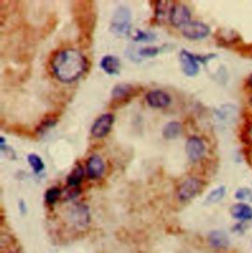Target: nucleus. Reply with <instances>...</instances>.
I'll use <instances>...</instances> for the list:
<instances>
[{
	"instance_id": "nucleus-1",
	"label": "nucleus",
	"mask_w": 252,
	"mask_h": 253,
	"mask_svg": "<svg viewBox=\"0 0 252 253\" xmlns=\"http://www.w3.org/2000/svg\"><path fill=\"white\" fill-rule=\"evenodd\" d=\"M87 65L86 57L75 49L59 52L52 63L55 77L62 83H72L79 79L86 71Z\"/></svg>"
},
{
	"instance_id": "nucleus-2",
	"label": "nucleus",
	"mask_w": 252,
	"mask_h": 253,
	"mask_svg": "<svg viewBox=\"0 0 252 253\" xmlns=\"http://www.w3.org/2000/svg\"><path fill=\"white\" fill-rule=\"evenodd\" d=\"M132 14L129 8L119 6L113 13L110 20V31L117 36H128L131 29Z\"/></svg>"
},
{
	"instance_id": "nucleus-3",
	"label": "nucleus",
	"mask_w": 252,
	"mask_h": 253,
	"mask_svg": "<svg viewBox=\"0 0 252 253\" xmlns=\"http://www.w3.org/2000/svg\"><path fill=\"white\" fill-rule=\"evenodd\" d=\"M90 211L84 204L74 205L69 212V220L77 229H85L90 223Z\"/></svg>"
},
{
	"instance_id": "nucleus-4",
	"label": "nucleus",
	"mask_w": 252,
	"mask_h": 253,
	"mask_svg": "<svg viewBox=\"0 0 252 253\" xmlns=\"http://www.w3.org/2000/svg\"><path fill=\"white\" fill-rule=\"evenodd\" d=\"M114 122V116L111 113H105L101 115L93 124L91 133L96 138H103L108 134L112 124Z\"/></svg>"
},
{
	"instance_id": "nucleus-5",
	"label": "nucleus",
	"mask_w": 252,
	"mask_h": 253,
	"mask_svg": "<svg viewBox=\"0 0 252 253\" xmlns=\"http://www.w3.org/2000/svg\"><path fill=\"white\" fill-rule=\"evenodd\" d=\"M210 34V28L208 25L199 22V21H192L189 22L183 29H182V35L192 40L202 39L208 36Z\"/></svg>"
},
{
	"instance_id": "nucleus-6",
	"label": "nucleus",
	"mask_w": 252,
	"mask_h": 253,
	"mask_svg": "<svg viewBox=\"0 0 252 253\" xmlns=\"http://www.w3.org/2000/svg\"><path fill=\"white\" fill-rule=\"evenodd\" d=\"M202 182L195 178L187 179L181 183L178 190V197L180 201H187L192 199L201 190Z\"/></svg>"
},
{
	"instance_id": "nucleus-7",
	"label": "nucleus",
	"mask_w": 252,
	"mask_h": 253,
	"mask_svg": "<svg viewBox=\"0 0 252 253\" xmlns=\"http://www.w3.org/2000/svg\"><path fill=\"white\" fill-rule=\"evenodd\" d=\"M191 13L188 7L183 4L175 5L170 12V21L171 24L176 28L185 27L190 21Z\"/></svg>"
},
{
	"instance_id": "nucleus-8",
	"label": "nucleus",
	"mask_w": 252,
	"mask_h": 253,
	"mask_svg": "<svg viewBox=\"0 0 252 253\" xmlns=\"http://www.w3.org/2000/svg\"><path fill=\"white\" fill-rule=\"evenodd\" d=\"M180 65L183 73L188 77H194L199 72V63L195 55L188 53L185 50L180 52Z\"/></svg>"
},
{
	"instance_id": "nucleus-9",
	"label": "nucleus",
	"mask_w": 252,
	"mask_h": 253,
	"mask_svg": "<svg viewBox=\"0 0 252 253\" xmlns=\"http://www.w3.org/2000/svg\"><path fill=\"white\" fill-rule=\"evenodd\" d=\"M185 151L190 161L197 162L204 156L206 147L204 142L199 137L192 136L186 142Z\"/></svg>"
},
{
	"instance_id": "nucleus-10",
	"label": "nucleus",
	"mask_w": 252,
	"mask_h": 253,
	"mask_svg": "<svg viewBox=\"0 0 252 253\" xmlns=\"http://www.w3.org/2000/svg\"><path fill=\"white\" fill-rule=\"evenodd\" d=\"M106 170L105 163L99 155H93L87 162V174L91 180H99Z\"/></svg>"
},
{
	"instance_id": "nucleus-11",
	"label": "nucleus",
	"mask_w": 252,
	"mask_h": 253,
	"mask_svg": "<svg viewBox=\"0 0 252 253\" xmlns=\"http://www.w3.org/2000/svg\"><path fill=\"white\" fill-rule=\"evenodd\" d=\"M146 101L148 105L155 108H162L169 106L172 102V99L169 94H166L161 90H154L147 94Z\"/></svg>"
},
{
	"instance_id": "nucleus-12",
	"label": "nucleus",
	"mask_w": 252,
	"mask_h": 253,
	"mask_svg": "<svg viewBox=\"0 0 252 253\" xmlns=\"http://www.w3.org/2000/svg\"><path fill=\"white\" fill-rule=\"evenodd\" d=\"M135 88L130 84H118L112 90V98L116 102H125L133 96Z\"/></svg>"
},
{
	"instance_id": "nucleus-13",
	"label": "nucleus",
	"mask_w": 252,
	"mask_h": 253,
	"mask_svg": "<svg viewBox=\"0 0 252 253\" xmlns=\"http://www.w3.org/2000/svg\"><path fill=\"white\" fill-rule=\"evenodd\" d=\"M101 68L108 75H117L120 71V60L114 55H105L101 60Z\"/></svg>"
},
{
	"instance_id": "nucleus-14",
	"label": "nucleus",
	"mask_w": 252,
	"mask_h": 253,
	"mask_svg": "<svg viewBox=\"0 0 252 253\" xmlns=\"http://www.w3.org/2000/svg\"><path fill=\"white\" fill-rule=\"evenodd\" d=\"M232 216L239 221H248L252 219V208L244 203H237L231 208Z\"/></svg>"
},
{
	"instance_id": "nucleus-15",
	"label": "nucleus",
	"mask_w": 252,
	"mask_h": 253,
	"mask_svg": "<svg viewBox=\"0 0 252 253\" xmlns=\"http://www.w3.org/2000/svg\"><path fill=\"white\" fill-rule=\"evenodd\" d=\"M209 242L217 249H224L230 245V238L223 231H214L209 235Z\"/></svg>"
},
{
	"instance_id": "nucleus-16",
	"label": "nucleus",
	"mask_w": 252,
	"mask_h": 253,
	"mask_svg": "<svg viewBox=\"0 0 252 253\" xmlns=\"http://www.w3.org/2000/svg\"><path fill=\"white\" fill-rule=\"evenodd\" d=\"M182 126L178 121H171L164 125L162 129V136L166 140H174L177 139L181 133Z\"/></svg>"
},
{
	"instance_id": "nucleus-17",
	"label": "nucleus",
	"mask_w": 252,
	"mask_h": 253,
	"mask_svg": "<svg viewBox=\"0 0 252 253\" xmlns=\"http://www.w3.org/2000/svg\"><path fill=\"white\" fill-rule=\"evenodd\" d=\"M217 38L221 43H223L224 45L227 44H234L236 43L240 39V36H238V34L236 32H234V30L231 29H222L217 33Z\"/></svg>"
},
{
	"instance_id": "nucleus-18",
	"label": "nucleus",
	"mask_w": 252,
	"mask_h": 253,
	"mask_svg": "<svg viewBox=\"0 0 252 253\" xmlns=\"http://www.w3.org/2000/svg\"><path fill=\"white\" fill-rule=\"evenodd\" d=\"M83 178H84V170L80 164H78L77 166H75L74 170L67 177L66 181H67L68 186L76 188L77 186H79L81 184Z\"/></svg>"
},
{
	"instance_id": "nucleus-19",
	"label": "nucleus",
	"mask_w": 252,
	"mask_h": 253,
	"mask_svg": "<svg viewBox=\"0 0 252 253\" xmlns=\"http://www.w3.org/2000/svg\"><path fill=\"white\" fill-rule=\"evenodd\" d=\"M28 163L31 165L32 170L34 171L35 174H40L44 171L45 163L43 160H41V158L36 154H30L28 156Z\"/></svg>"
},
{
	"instance_id": "nucleus-20",
	"label": "nucleus",
	"mask_w": 252,
	"mask_h": 253,
	"mask_svg": "<svg viewBox=\"0 0 252 253\" xmlns=\"http://www.w3.org/2000/svg\"><path fill=\"white\" fill-rule=\"evenodd\" d=\"M226 195V187L219 186L216 189L210 192L206 198V203L208 204H215L220 202Z\"/></svg>"
},
{
	"instance_id": "nucleus-21",
	"label": "nucleus",
	"mask_w": 252,
	"mask_h": 253,
	"mask_svg": "<svg viewBox=\"0 0 252 253\" xmlns=\"http://www.w3.org/2000/svg\"><path fill=\"white\" fill-rule=\"evenodd\" d=\"M60 196H61V190L58 187H52L49 190H47L45 198L48 204L54 205V203L57 202Z\"/></svg>"
},
{
	"instance_id": "nucleus-22",
	"label": "nucleus",
	"mask_w": 252,
	"mask_h": 253,
	"mask_svg": "<svg viewBox=\"0 0 252 253\" xmlns=\"http://www.w3.org/2000/svg\"><path fill=\"white\" fill-rule=\"evenodd\" d=\"M133 39L134 41H137V43H139V41H152L156 39V35L151 32H144L138 30Z\"/></svg>"
},
{
	"instance_id": "nucleus-23",
	"label": "nucleus",
	"mask_w": 252,
	"mask_h": 253,
	"mask_svg": "<svg viewBox=\"0 0 252 253\" xmlns=\"http://www.w3.org/2000/svg\"><path fill=\"white\" fill-rule=\"evenodd\" d=\"M162 52L161 48L158 47H148L143 48L138 52V54L142 57H155Z\"/></svg>"
},
{
	"instance_id": "nucleus-24",
	"label": "nucleus",
	"mask_w": 252,
	"mask_h": 253,
	"mask_svg": "<svg viewBox=\"0 0 252 253\" xmlns=\"http://www.w3.org/2000/svg\"><path fill=\"white\" fill-rule=\"evenodd\" d=\"M235 198L240 201H248L252 202V191L249 188L242 187L237 189L235 192Z\"/></svg>"
},
{
	"instance_id": "nucleus-25",
	"label": "nucleus",
	"mask_w": 252,
	"mask_h": 253,
	"mask_svg": "<svg viewBox=\"0 0 252 253\" xmlns=\"http://www.w3.org/2000/svg\"><path fill=\"white\" fill-rule=\"evenodd\" d=\"M56 123V118L54 117H48L47 119H45L43 122L40 123V125L38 126L37 131L38 132H44L47 129H50L53 126H54Z\"/></svg>"
},
{
	"instance_id": "nucleus-26",
	"label": "nucleus",
	"mask_w": 252,
	"mask_h": 253,
	"mask_svg": "<svg viewBox=\"0 0 252 253\" xmlns=\"http://www.w3.org/2000/svg\"><path fill=\"white\" fill-rule=\"evenodd\" d=\"M246 159H247V163L252 167V146L246 152Z\"/></svg>"
},
{
	"instance_id": "nucleus-27",
	"label": "nucleus",
	"mask_w": 252,
	"mask_h": 253,
	"mask_svg": "<svg viewBox=\"0 0 252 253\" xmlns=\"http://www.w3.org/2000/svg\"><path fill=\"white\" fill-rule=\"evenodd\" d=\"M20 209H21V212H22V213L26 212V205H25V202H24V201H21V202H20Z\"/></svg>"
},
{
	"instance_id": "nucleus-28",
	"label": "nucleus",
	"mask_w": 252,
	"mask_h": 253,
	"mask_svg": "<svg viewBox=\"0 0 252 253\" xmlns=\"http://www.w3.org/2000/svg\"><path fill=\"white\" fill-rule=\"evenodd\" d=\"M248 83H249V85L252 87V75L249 77V79H248Z\"/></svg>"
},
{
	"instance_id": "nucleus-29",
	"label": "nucleus",
	"mask_w": 252,
	"mask_h": 253,
	"mask_svg": "<svg viewBox=\"0 0 252 253\" xmlns=\"http://www.w3.org/2000/svg\"><path fill=\"white\" fill-rule=\"evenodd\" d=\"M251 104H252V99H251Z\"/></svg>"
}]
</instances>
